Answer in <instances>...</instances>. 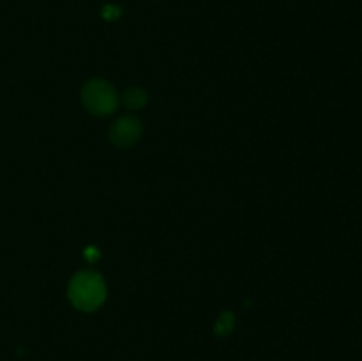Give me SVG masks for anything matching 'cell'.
Segmentation results:
<instances>
[{"label": "cell", "mask_w": 362, "mask_h": 361, "mask_svg": "<svg viewBox=\"0 0 362 361\" xmlns=\"http://www.w3.org/2000/svg\"><path fill=\"white\" fill-rule=\"evenodd\" d=\"M67 296L76 310L94 311L105 303L106 283L99 273L85 269L71 278Z\"/></svg>", "instance_id": "6da1fadb"}, {"label": "cell", "mask_w": 362, "mask_h": 361, "mask_svg": "<svg viewBox=\"0 0 362 361\" xmlns=\"http://www.w3.org/2000/svg\"><path fill=\"white\" fill-rule=\"evenodd\" d=\"M81 103L85 110L90 112L92 115L105 117L110 115L119 106V96L115 88L105 80H90L81 88Z\"/></svg>", "instance_id": "7a4b0ae2"}, {"label": "cell", "mask_w": 362, "mask_h": 361, "mask_svg": "<svg viewBox=\"0 0 362 361\" xmlns=\"http://www.w3.org/2000/svg\"><path fill=\"white\" fill-rule=\"evenodd\" d=\"M108 137L112 144L117 147H131L136 144L141 137V122L136 117H120L110 126Z\"/></svg>", "instance_id": "3957f363"}, {"label": "cell", "mask_w": 362, "mask_h": 361, "mask_svg": "<svg viewBox=\"0 0 362 361\" xmlns=\"http://www.w3.org/2000/svg\"><path fill=\"white\" fill-rule=\"evenodd\" d=\"M122 103L129 110L144 108V106L147 105V92H145L144 88H138V87L127 88L122 96Z\"/></svg>", "instance_id": "277c9868"}, {"label": "cell", "mask_w": 362, "mask_h": 361, "mask_svg": "<svg viewBox=\"0 0 362 361\" xmlns=\"http://www.w3.org/2000/svg\"><path fill=\"white\" fill-rule=\"evenodd\" d=\"M233 326H235V317H233L232 311H223L218 321H216L214 333L218 336H226L232 333Z\"/></svg>", "instance_id": "5b68a950"}, {"label": "cell", "mask_w": 362, "mask_h": 361, "mask_svg": "<svg viewBox=\"0 0 362 361\" xmlns=\"http://www.w3.org/2000/svg\"><path fill=\"white\" fill-rule=\"evenodd\" d=\"M103 14H105L106 20H115V18L120 16V9L115 6H106L105 11H103Z\"/></svg>", "instance_id": "8992f818"}, {"label": "cell", "mask_w": 362, "mask_h": 361, "mask_svg": "<svg viewBox=\"0 0 362 361\" xmlns=\"http://www.w3.org/2000/svg\"><path fill=\"white\" fill-rule=\"evenodd\" d=\"M85 257H87V260H90V262H94L95 258L99 257V251H98V248H94V246H90V248H87V250H85Z\"/></svg>", "instance_id": "52a82bcc"}]
</instances>
